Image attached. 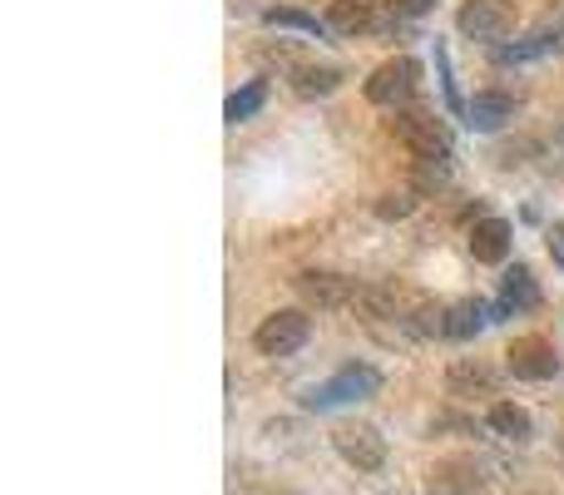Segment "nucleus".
<instances>
[{
    "instance_id": "1",
    "label": "nucleus",
    "mask_w": 564,
    "mask_h": 495,
    "mask_svg": "<svg viewBox=\"0 0 564 495\" xmlns=\"http://www.w3.org/2000/svg\"><path fill=\"white\" fill-rule=\"evenodd\" d=\"M387 129L411 149L416 159H451V134L431 109H397L387 119Z\"/></svg>"
},
{
    "instance_id": "2",
    "label": "nucleus",
    "mask_w": 564,
    "mask_h": 495,
    "mask_svg": "<svg viewBox=\"0 0 564 495\" xmlns=\"http://www.w3.org/2000/svg\"><path fill=\"white\" fill-rule=\"evenodd\" d=\"M312 337V318L302 308H282L273 318L258 322L253 332V347L263 352V357H292V352H302Z\"/></svg>"
},
{
    "instance_id": "3",
    "label": "nucleus",
    "mask_w": 564,
    "mask_h": 495,
    "mask_svg": "<svg viewBox=\"0 0 564 495\" xmlns=\"http://www.w3.org/2000/svg\"><path fill=\"white\" fill-rule=\"evenodd\" d=\"M377 387H381V372H377V367H367V362H347L337 377L322 381V387H312L302 401H307L312 411H327V407H337V401H361V397H371Z\"/></svg>"
},
{
    "instance_id": "4",
    "label": "nucleus",
    "mask_w": 564,
    "mask_h": 495,
    "mask_svg": "<svg viewBox=\"0 0 564 495\" xmlns=\"http://www.w3.org/2000/svg\"><path fill=\"white\" fill-rule=\"evenodd\" d=\"M416 79H421V65H416V60H411V55H397V60H387V65L371 69V79H367V99L397 115V109L406 105L411 95H416Z\"/></svg>"
},
{
    "instance_id": "5",
    "label": "nucleus",
    "mask_w": 564,
    "mask_h": 495,
    "mask_svg": "<svg viewBox=\"0 0 564 495\" xmlns=\"http://www.w3.org/2000/svg\"><path fill=\"white\" fill-rule=\"evenodd\" d=\"M456 30L466 40H506L516 30V0H466L456 10Z\"/></svg>"
},
{
    "instance_id": "6",
    "label": "nucleus",
    "mask_w": 564,
    "mask_h": 495,
    "mask_svg": "<svg viewBox=\"0 0 564 495\" xmlns=\"http://www.w3.org/2000/svg\"><path fill=\"white\" fill-rule=\"evenodd\" d=\"M332 446L357 471H377L381 461H387V437H381L371 421H347V427H337L332 431Z\"/></svg>"
},
{
    "instance_id": "7",
    "label": "nucleus",
    "mask_w": 564,
    "mask_h": 495,
    "mask_svg": "<svg viewBox=\"0 0 564 495\" xmlns=\"http://www.w3.org/2000/svg\"><path fill=\"white\" fill-rule=\"evenodd\" d=\"M292 288H297V298L307 302V308H347V302H357V282L341 278V272H297L292 278Z\"/></svg>"
},
{
    "instance_id": "8",
    "label": "nucleus",
    "mask_w": 564,
    "mask_h": 495,
    "mask_svg": "<svg viewBox=\"0 0 564 495\" xmlns=\"http://www.w3.org/2000/svg\"><path fill=\"white\" fill-rule=\"evenodd\" d=\"M506 367L516 372L520 381H550L560 372V357L545 337H516L506 347Z\"/></svg>"
},
{
    "instance_id": "9",
    "label": "nucleus",
    "mask_w": 564,
    "mask_h": 495,
    "mask_svg": "<svg viewBox=\"0 0 564 495\" xmlns=\"http://www.w3.org/2000/svg\"><path fill=\"white\" fill-rule=\"evenodd\" d=\"M555 50H564V20L560 25H540L535 35L516 40V45H496V65H525V60L555 55Z\"/></svg>"
},
{
    "instance_id": "10",
    "label": "nucleus",
    "mask_w": 564,
    "mask_h": 495,
    "mask_svg": "<svg viewBox=\"0 0 564 495\" xmlns=\"http://www.w3.org/2000/svg\"><path fill=\"white\" fill-rule=\"evenodd\" d=\"M470 258L476 262H506L510 258V244H516V228L506 224V218H480L476 228H470Z\"/></svg>"
},
{
    "instance_id": "11",
    "label": "nucleus",
    "mask_w": 564,
    "mask_h": 495,
    "mask_svg": "<svg viewBox=\"0 0 564 495\" xmlns=\"http://www.w3.org/2000/svg\"><path fill=\"white\" fill-rule=\"evenodd\" d=\"M510 115H516V99H510L506 89H480V95L466 105V125L476 129V134H496Z\"/></svg>"
},
{
    "instance_id": "12",
    "label": "nucleus",
    "mask_w": 564,
    "mask_h": 495,
    "mask_svg": "<svg viewBox=\"0 0 564 495\" xmlns=\"http://www.w3.org/2000/svg\"><path fill=\"white\" fill-rule=\"evenodd\" d=\"M540 308V288H535V272L525 268V262H516V268H506V278H500V318H510V312H530Z\"/></svg>"
},
{
    "instance_id": "13",
    "label": "nucleus",
    "mask_w": 564,
    "mask_h": 495,
    "mask_svg": "<svg viewBox=\"0 0 564 495\" xmlns=\"http://www.w3.org/2000/svg\"><path fill=\"white\" fill-rule=\"evenodd\" d=\"M486 302L480 298H460V302H451L446 308V337L451 342H470V337H480L486 332Z\"/></svg>"
},
{
    "instance_id": "14",
    "label": "nucleus",
    "mask_w": 564,
    "mask_h": 495,
    "mask_svg": "<svg viewBox=\"0 0 564 495\" xmlns=\"http://www.w3.org/2000/svg\"><path fill=\"white\" fill-rule=\"evenodd\" d=\"M371 20H377V0H332L327 10V25L337 35H361V30H371Z\"/></svg>"
},
{
    "instance_id": "15",
    "label": "nucleus",
    "mask_w": 564,
    "mask_h": 495,
    "mask_svg": "<svg viewBox=\"0 0 564 495\" xmlns=\"http://www.w3.org/2000/svg\"><path fill=\"white\" fill-rule=\"evenodd\" d=\"M490 431L516 441V446H525V441L535 437V421H530V411L516 407V401H496V407H490Z\"/></svg>"
},
{
    "instance_id": "16",
    "label": "nucleus",
    "mask_w": 564,
    "mask_h": 495,
    "mask_svg": "<svg viewBox=\"0 0 564 495\" xmlns=\"http://www.w3.org/2000/svg\"><path fill=\"white\" fill-rule=\"evenodd\" d=\"M288 79H292V89H297L302 99H322V95H332V89L341 85V69L337 65H292Z\"/></svg>"
},
{
    "instance_id": "17",
    "label": "nucleus",
    "mask_w": 564,
    "mask_h": 495,
    "mask_svg": "<svg viewBox=\"0 0 564 495\" xmlns=\"http://www.w3.org/2000/svg\"><path fill=\"white\" fill-rule=\"evenodd\" d=\"M446 387L456 391V397H466V391H490L496 387V372L486 367V362H451V372H446Z\"/></svg>"
},
{
    "instance_id": "18",
    "label": "nucleus",
    "mask_w": 564,
    "mask_h": 495,
    "mask_svg": "<svg viewBox=\"0 0 564 495\" xmlns=\"http://www.w3.org/2000/svg\"><path fill=\"white\" fill-rule=\"evenodd\" d=\"M263 25L268 30H302V35H322L327 20H317L312 10H297V6H268L263 10Z\"/></svg>"
},
{
    "instance_id": "19",
    "label": "nucleus",
    "mask_w": 564,
    "mask_h": 495,
    "mask_svg": "<svg viewBox=\"0 0 564 495\" xmlns=\"http://www.w3.org/2000/svg\"><path fill=\"white\" fill-rule=\"evenodd\" d=\"M263 99H268V79H248L243 89H234V95H228V105H224L228 125H243V119H253L258 109H263Z\"/></svg>"
},
{
    "instance_id": "20",
    "label": "nucleus",
    "mask_w": 564,
    "mask_h": 495,
    "mask_svg": "<svg viewBox=\"0 0 564 495\" xmlns=\"http://www.w3.org/2000/svg\"><path fill=\"white\" fill-rule=\"evenodd\" d=\"M476 471L470 466H460V461H446V466H436L431 471V486L436 491H476Z\"/></svg>"
},
{
    "instance_id": "21",
    "label": "nucleus",
    "mask_w": 564,
    "mask_h": 495,
    "mask_svg": "<svg viewBox=\"0 0 564 495\" xmlns=\"http://www.w3.org/2000/svg\"><path fill=\"white\" fill-rule=\"evenodd\" d=\"M411 327H416V337H446V308L441 302H416L411 308Z\"/></svg>"
},
{
    "instance_id": "22",
    "label": "nucleus",
    "mask_w": 564,
    "mask_h": 495,
    "mask_svg": "<svg viewBox=\"0 0 564 495\" xmlns=\"http://www.w3.org/2000/svg\"><path fill=\"white\" fill-rule=\"evenodd\" d=\"M451 184V159H416V189L431 194V189Z\"/></svg>"
},
{
    "instance_id": "23",
    "label": "nucleus",
    "mask_w": 564,
    "mask_h": 495,
    "mask_svg": "<svg viewBox=\"0 0 564 495\" xmlns=\"http://www.w3.org/2000/svg\"><path fill=\"white\" fill-rule=\"evenodd\" d=\"M436 69H441V89H446V109H451V115H466V99H460V89H456L451 55H446V45H441V40H436Z\"/></svg>"
},
{
    "instance_id": "24",
    "label": "nucleus",
    "mask_w": 564,
    "mask_h": 495,
    "mask_svg": "<svg viewBox=\"0 0 564 495\" xmlns=\"http://www.w3.org/2000/svg\"><path fill=\"white\" fill-rule=\"evenodd\" d=\"M411 208H416V198H411V194H387L377 204V218H406Z\"/></svg>"
},
{
    "instance_id": "25",
    "label": "nucleus",
    "mask_w": 564,
    "mask_h": 495,
    "mask_svg": "<svg viewBox=\"0 0 564 495\" xmlns=\"http://www.w3.org/2000/svg\"><path fill=\"white\" fill-rule=\"evenodd\" d=\"M426 10H436V0H391V15L397 20H416V15H426Z\"/></svg>"
},
{
    "instance_id": "26",
    "label": "nucleus",
    "mask_w": 564,
    "mask_h": 495,
    "mask_svg": "<svg viewBox=\"0 0 564 495\" xmlns=\"http://www.w3.org/2000/svg\"><path fill=\"white\" fill-rule=\"evenodd\" d=\"M550 258H555V262H564V224H550Z\"/></svg>"
}]
</instances>
